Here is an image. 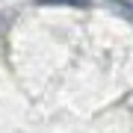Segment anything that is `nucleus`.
<instances>
[{
    "instance_id": "nucleus-1",
    "label": "nucleus",
    "mask_w": 133,
    "mask_h": 133,
    "mask_svg": "<svg viewBox=\"0 0 133 133\" xmlns=\"http://www.w3.org/2000/svg\"><path fill=\"white\" fill-rule=\"evenodd\" d=\"M104 3H107L115 15H121V18H130V21H133V3H130V0H104Z\"/></svg>"
},
{
    "instance_id": "nucleus-2",
    "label": "nucleus",
    "mask_w": 133,
    "mask_h": 133,
    "mask_svg": "<svg viewBox=\"0 0 133 133\" xmlns=\"http://www.w3.org/2000/svg\"><path fill=\"white\" fill-rule=\"evenodd\" d=\"M38 6H89V0H36Z\"/></svg>"
}]
</instances>
